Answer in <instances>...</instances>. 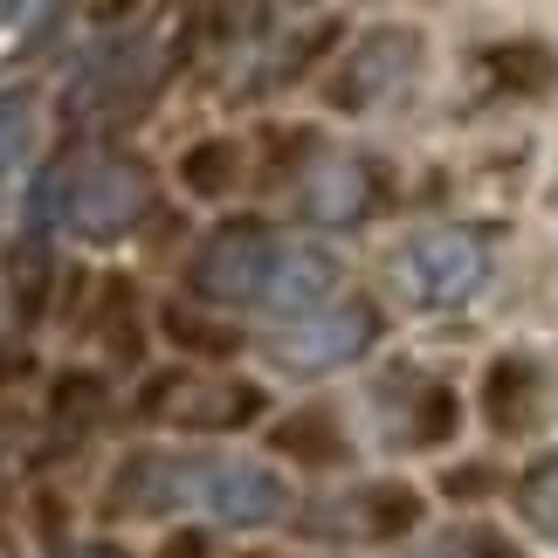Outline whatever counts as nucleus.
<instances>
[{
  "label": "nucleus",
  "mask_w": 558,
  "mask_h": 558,
  "mask_svg": "<svg viewBox=\"0 0 558 558\" xmlns=\"http://www.w3.org/2000/svg\"><path fill=\"white\" fill-rule=\"evenodd\" d=\"M373 338V311L366 304H338V311H311L296 317V331H283L269 345V359L283 373H331V366H352Z\"/></svg>",
  "instance_id": "5"
},
{
  "label": "nucleus",
  "mask_w": 558,
  "mask_h": 558,
  "mask_svg": "<svg viewBox=\"0 0 558 558\" xmlns=\"http://www.w3.org/2000/svg\"><path fill=\"white\" fill-rule=\"evenodd\" d=\"M427 558H476V551H462V545H441V551H427Z\"/></svg>",
  "instance_id": "11"
},
{
  "label": "nucleus",
  "mask_w": 558,
  "mask_h": 558,
  "mask_svg": "<svg viewBox=\"0 0 558 558\" xmlns=\"http://www.w3.org/2000/svg\"><path fill=\"white\" fill-rule=\"evenodd\" d=\"M331 290H338V255L331 248H311V242H283L255 304H263L269 317H311Z\"/></svg>",
  "instance_id": "6"
},
{
  "label": "nucleus",
  "mask_w": 558,
  "mask_h": 558,
  "mask_svg": "<svg viewBox=\"0 0 558 558\" xmlns=\"http://www.w3.org/2000/svg\"><path fill=\"white\" fill-rule=\"evenodd\" d=\"M153 462V476L159 489H145L138 510H159V504H193L201 518L214 524H269V518H283V504H290V489L283 476H269L263 462H242V456H193V462H159V456H145Z\"/></svg>",
  "instance_id": "1"
},
{
  "label": "nucleus",
  "mask_w": 558,
  "mask_h": 558,
  "mask_svg": "<svg viewBox=\"0 0 558 558\" xmlns=\"http://www.w3.org/2000/svg\"><path fill=\"white\" fill-rule=\"evenodd\" d=\"M145 201H153V180L138 173V166H83V173H70V186H62V221H70L83 242H118L124 228L145 214Z\"/></svg>",
  "instance_id": "3"
},
{
  "label": "nucleus",
  "mask_w": 558,
  "mask_h": 558,
  "mask_svg": "<svg viewBox=\"0 0 558 558\" xmlns=\"http://www.w3.org/2000/svg\"><path fill=\"white\" fill-rule=\"evenodd\" d=\"M62 558H118L111 545H76V551H62Z\"/></svg>",
  "instance_id": "10"
},
{
  "label": "nucleus",
  "mask_w": 558,
  "mask_h": 558,
  "mask_svg": "<svg viewBox=\"0 0 558 558\" xmlns=\"http://www.w3.org/2000/svg\"><path fill=\"white\" fill-rule=\"evenodd\" d=\"M489 276V248L483 234L469 228H421L414 242L400 248V290L427 311H448V304H469Z\"/></svg>",
  "instance_id": "2"
},
{
  "label": "nucleus",
  "mask_w": 558,
  "mask_h": 558,
  "mask_svg": "<svg viewBox=\"0 0 558 558\" xmlns=\"http://www.w3.org/2000/svg\"><path fill=\"white\" fill-rule=\"evenodd\" d=\"M28 8H35V0H0V28H8V21H21Z\"/></svg>",
  "instance_id": "9"
},
{
  "label": "nucleus",
  "mask_w": 558,
  "mask_h": 558,
  "mask_svg": "<svg viewBox=\"0 0 558 558\" xmlns=\"http://www.w3.org/2000/svg\"><path fill=\"white\" fill-rule=\"evenodd\" d=\"M276 234L263 228H228V234H214V242L201 248V263H193V290L207 296V304H255L269 283V269H276Z\"/></svg>",
  "instance_id": "4"
},
{
  "label": "nucleus",
  "mask_w": 558,
  "mask_h": 558,
  "mask_svg": "<svg viewBox=\"0 0 558 558\" xmlns=\"http://www.w3.org/2000/svg\"><path fill=\"white\" fill-rule=\"evenodd\" d=\"M28 145H35V104L21 90H0V180L28 159Z\"/></svg>",
  "instance_id": "8"
},
{
  "label": "nucleus",
  "mask_w": 558,
  "mask_h": 558,
  "mask_svg": "<svg viewBox=\"0 0 558 558\" xmlns=\"http://www.w3.org/2000/svg\"><path fill=\"white\" fill-rule=\"evenodd\" d=\"M359 207H366V173H359L352 159H325L304 180V214L311 221H359Z\"/></svg>",
  "instance_id": "7"
}]
</instances>
